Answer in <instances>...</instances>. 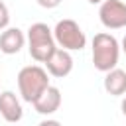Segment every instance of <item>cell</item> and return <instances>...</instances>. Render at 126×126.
Here are the masks:
<instances>
[{"label":"cell","mask_w":126,"mask_h":126,"mask_svg":"<svg viewBox=\"0 0 126 126\" xmlns=\"http://www.w3.org/2000/svg\"><path fill=\"white\" fill-rule=\"evenodd\" d=\"M91 57H93V65L96 71H110L118 65L120 59V43L114 35L100 32L93 37L91 43Z\"/></svg>","instance_id":"obj_1"},{"label":"cell","mask_w":126,"mask_h":126,"mask_svg":"<svg viewBox=\"0 0 126 126\" xmlns=\"http://www.w3.org/2000/svg\"><path fill=\"white\" fill-rule=\"evenodd\" d=\"M49 87V73L39 65H26L18 73V91L22 100L33 104Z\"/></svg>","instance_id":"obj_2"},{"label":"cell","mask_w":126,"mask_h":126,"mask_svg":"<svg viewBox=\"0 0 126 126\" xmlns=\"http://www.w3.org/2000/svg\"><path fill=\"white\" fill-rule=\"evenodd\" d=\"M28 51L32 55L33 61L37 63H45L47 57L57 49V41L53 35V30L43 24V22H35L28 28Z\"/></svg>","instance_id":"obj_3"},{"label":"cell","mask_w":126,"mask_h":126,"mask_svg":"<svg viewBox=\"0 0 126 126\" xmlns=\"http://www.w3.org/2000/svg\"><path fill=\"white\" fill-rule=\"evenodd\" d=\"M53 35H55V41L59 47L63 49H69V51H81L85 49L87 45V35L85 32L81 30V26L75 22V20H59L53 28Z\"/></svg>","instance_id":"obj_4"},{"label":"cell","mask_w":126,"mask_h":126,"mask_svg":"<svg viewBox=\"0 0 126 126\" xmlns=\"http://www.w3.org/2000/svg\"><path fill=\"white\" fill-rule=\"evenodd\" d=\"M100 24L106 30H122L126 28V2L122 0H102L98 8Z\"/></svg>","instance_id":"obj_5"},{"label":"cell","mask_w":126,"mask_h":126,"mask_svg":"<svg viewBox=\"0 0 126 126\" xmlns=\"http://www.w3.org/2000/svg\"><path fill=\"white\" fill-rule=\"evenodd\" d=\"M43 65H45V69H47V73H49L51 77L63 79V77H67V75L73 71V57H71V51L57 45V49L47 57V61H45Z\"/></svg>","instance_id":"obj_6"},{"label":"cell","mask_w":126,"mask_h":126,"mask_svg":"<svg viewBox=\"0 0 126 126\" xmlns=\"http://www.w3.org/2000/svg\"><path fill=\"white\" fill-rule=\"evenodd\" d=\"M59 106H61V91H59L57 87H53V85H49V87L41 93V96L33 102L35 112H37V114H43V116L55 114V112L59 110Z\"/></svg>","instance_id":"obj_7"},{"label":"cell","mask_w":126,"mask_h":126,"mask_svg":"<svg viewBox=\"0 0 126 126\" xmlns=\"http://www.w3.org/2000/svg\"><path fill=\"white\" fill-rule=\"evenodd\" d=\"M26 41H28V37L24 35V32L20 28H6L0 33V51L6 55H16L22 51Z\"/></svg>","instance_id":"obj_8"},{"label":"cell","mask_w":126,"mask_h":126,"mask_svg":"<svg viewBox=\"0 0 126 126\" xmlns=\"http://www.w3.org/2000/svg\"><path fill=\"white\" fill-rule=\"evenodd\" d=\"M0 114L6 122L14 124V122H20L22 116H24V110H22V104L18 100V96L12 93V91H2L0 93Z\"/></svg>","instance_id":"obj_9"},{"label":"cell","mask_w":126,"mask_h":126,"mask_svg":"<svg viewBox=\"0 0 126 126\" xmlns=\"http://www.w3.org/2000/svg\"><path fill=\"white\" fill-rule=\"evenodd\" d=\"M104 91L112 96H122L126 94V71L124 69H110L104 75Z\"/></svg>","instance_id":"obj_10"},{"label":"cell","mask_w":126,"mask_h":126,"mask_svg":"<svg viewBox=\"0 0 126 126\" xmlns=\"http://www.w3.org/2000/svg\"><path fill=\"white\" fill-rule=\"evenodd\" d=\"M10 24V12H8V6L4 2H0V32L6 30Z\"/></svg>","instance_id":"obj_11"},{"label":"cell","mask_w":126,"mask_h":126,"mask_svg":"<svg viewBox=\"0 0 126 126\" xmlns=\"http://www.w3.org/2000/svg\"><path fill=\"white\" fill-rule=\"evenodd\" d=\"M35 2H37L41 8H47V10H51V8H57V6H59L63 0H35Z\"/></svg>","instance_id":"obj_12"},{"label":"cell","mask_w":126,"mask_h":126,"mask_svg":"<svg viewBox=\"0 0 126 126\" xmlns=\"http://www.w3.org/2000/svg\"><path fill=\"white\" fill-rule=\"evenodd\" d=\"M120 108H122V114L126 116V96L122 98V104H120Z\"/></svg>","instance_id":"obj_13"},{"label":"cell","mask_w":126,"mask_h":126,"mask_svg":"<svg viewBox=\"0 0 126 126\" xmlns=\"http://www.w3.org/2000/svg\"><path fill=\"white\" fill-rule=\"evenodd\" d=\"M122 49H124V53H126V35L122 37Z\"/></svg>","instance_id":"obj_14"},{"label":"cell","mask_w":126,"mask_h":126,"mask_svg":"<svg viewBox=\"0 0 126 126\" xmlns=\"http://www.w3.org/2000/svg\"><path fill=\"white\" fill-rule=\"evenodd\" d=\"M87 2H89V4H100L102 0H87Z\"/></svg>","instance_id":"obj_15"}]
</instances>
